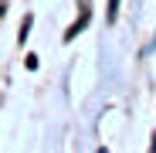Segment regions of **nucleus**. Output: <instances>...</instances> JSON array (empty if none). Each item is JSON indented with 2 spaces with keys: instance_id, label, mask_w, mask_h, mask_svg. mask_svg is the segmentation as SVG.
Masks as SVG:
<instances>
[{
  "instance_id": "obj_1",
  "label": "nucleus",
  "mask_w": 156,
  "mask_h": 153,
  "mask_svg": "<svg viewBox=\"0 0 156 153\" xmlns=\"http://www.w3.org/2000/svg\"><path fill=\"white\" fill-rule=\"evenodd\" d=\"M115 7H119V0H109V20H115Z\"/></svg>"
}]
</instances>
